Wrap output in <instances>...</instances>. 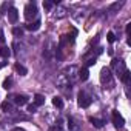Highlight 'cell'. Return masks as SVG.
<instances>
[{
    "label": "cell",
    "mask_w": 131,
    "mask_h": 131,
    "mask_svg": "<svg viewBox=\"0 0 131 131\" xmlns=\"http://www.w3.org/2000/svg\"><path fill=\"white\" fill-rule=\"evenodd\" d=\"M37 14H39V11H37V5L36 3H28L25 6V19L26 20H29V22L32 19L37 20Z\"/></svg>",
    "instance_id": "6da1fadb"
},
{
    "label": "cell",
    "mask_w": 131,
    "mask_h": 131,
    "mask_svg": "<svg viewBox=\"0 0 131 131\" xmlns=\"http://www.w3.org/2000/svg\"><path fill=\"white\" fill-rule=\"evenodd\" d=\"M100 82L105 85H113V74H111V70L110 68H103L100 71Z\"/></svg>",
    "instance_id": "7a4b0ae2"
},
{
    "label": "cell",
    "mask_w": 131,
    "mask_h": 131,
    "mask_svg": "<svg viewBox=\"0 0 131 131\" xmlns=\"http://www.w3.org/2000/svg\"><path fill=\"white\" fill-rule=\"evenodd\" d=\"M77 103H79V106H82V108H88V106L91 105V99H90L83 91H80L79 96H77Z\"/></svg>",
    "instance_id": "3957f363"
},
{
    "label": "cell",
    "mask_w": 131,
    "mask_h": 131,
    "mask_svg": "<svg viewBox=\"0 0 131 131\" xmlns=\"http://www.w3.org/2000/svg\"><path fill=\"white\" fill-rule=\"evenodd\" d=\"M113 123H114V126L117 129H122L123 128L125 120H123V117H122V114L119 111H113Z\"/></svg>",
    "instance_id": "277c9868"
},
{
    "label": "cell",
    "mask_w": 131,
    "mask_h": 131,
    "mask_svg": "<svg viewBox=\"0 0 131 131\" xmlns=\"http://www.w3.org/2000/svg\"><path fill=\"white\" fill-rule=\"evenodd\" d=\"M8 19H9L11 23H16V22H17V19H19V11H17V8L11 6V8L8 9Z\"/></svg>",
    "instance_id": "5b68a950"
},
{
    "label": "cell",
    "mask_w": 131,
    "mask_h": 131,
    "mask_svg": "<svg viewBox=\"0 0 131 131\" xmlns=\"http://www.w3.org/2000/svg\"><path fill=\"white\" fill-rule=\"evenodd\" d=\"M14 102H16L17 105H20V106H22V105H26V103H28V97H26V96H23V94H17V96L14 97Z\"/></svg>",
    "instance_id": "8992f818"
},
{
    "label": "cell",
    "mask_w": 131,
    "mask_h": 131,
    "mask_svg": "<svg viewBox=\"0 0 131 131\" xmlns=\"http://www.w3.org/2000/svg\"><path fill=\"white\" fill-rule=\"evenodd\" d=\"M25 28H26L28 31H37V29L40 28V20L37 19L36 22H32V23H29V25H26Z\"/></svg>",
    "instance_id": "52a82bcc"
},
{
    "label": "cell",
    "mask_w": 131,
    "mask_h": 131,
    "mask_svg": "<svg viewBox=\"0 0 131 131\" xmlns=\"http://www.w3.org/2000/svg\"><path fill=\"white\" fill-rule=\"evenodd\" d=\"M90 77V71H88V68H82V70H79V79L80 80H86Z\"/></svg>",
    "instance_id": "ba28073f"
},
{
    "label": "cell",
    "mask_w": 131,
    "mask_h": 131,
    "mask_svg": "<svg viewBox=\"0 0 131 131\" xmlns=\"http://www.w3.org/2000/svg\"><path fill=\"white\" fill-rule=\"evenodd\" d=\"M45 103V97L42 96V94H36L34 96V105L36 106H40V105H43Z\"/></svg>",
    "instance_id": "9c48e42d"
},
{
    "label": "cell",
    "mask_w": 131,
    "mask_h": 131,
    "mask_svg": "<svg viewBox=\"0 0 131 131\" xmlns=\"http://www.w3.org/2000/svg\"><path fill=\"white\" fill-rule=\"evenodd\" d=\"M16 71H17L20 76H26V74H28V70L23 67V65H20V63H17V65H16Z\"/></svg>",
    "instance_id": "30bf717a"
},
{
    "label": "cell",
    "mask_w": 131,
    "mask_h": 131,
    "mask_svg": "<svg viewBox=\"0 0 131 131\" xmlns=\"http://www.w3.org/2000/svg\"><path fill=\"white\" fill-rule=\"evenodd\" d=\"M0 56H2V57H5V59H8V57L11 56V49H9L8 46L0 48Z\"/></svg>",
    "instance_id": "8fae6325"
},
{
    "label": "cell",
    "mask_w": 131,
    "mask_h": 131,
    "mask_svg": "<svg viewBox=\"0 0 131 131\" xmlns=\"http://www.w3.org/2000/svg\"><path fill=\"white\" fill-rule=\"evenodd\" d=\"M129 77H131L129 71H128V70H125V71L122 73V82H123V83H129Z\"/></svg>",
    "instance_id": "7c38bea8"
},
{
    "label": "cell",
    "mask_w": 131,
    "mask_h": 131,
    "mask_svg": "<svg viewBox=\"0 0 131 131\" xmlns=\"http://www.w3.org/2000/svg\"><path fill=\"white\" fill-rule=\"evenodd\" d=\"M91 123H93V125H94L96 128H102L105 122H103L102 119H91Z\"/></svg>",
    "instance_id": "4fadbf2b"
},
{
    "label": "cell",
    "mask_w": 131,
    "mask_h": 131,
    "mask_svg": "<svg viewBox=\"0 0 131 131\" xmlns=\"http://www.w3.org/2000/svg\"><path fill=\"white\" fill-rule=\"evenodd\" d=\"M13 34H14L16 37H22V36H23V28H19V26L13 28Z\"/></svg>",
    "instance_id": "5bb4252c"
},
{
    "label": "cell",
    "mask_w": 131,
    "mask_h": 131,
    "mask_svg": "<svg viewBox=\"0 0 131 131\" xmlns=\"http://www.w3.org/2000/svg\"><path fill=\"white\" fill-rule=\"evenodd\" d=\"M52 103H54V106H57V108H63V100H62L60 97H54V99H52Z\"/></svg>",
    "instance_id": "9a60e30c"
},
{
    "label": "cell",
    "mask_w": 131,
    "mask_h": 131,
    "mask_svg": "<svg viewBox=\"0 0 131 131\" xmlns=\"http://www.w3.org/2000/svg\"><path fill=\"white\" fill-rule=\"evenodd\" d=\"M11 85H13V79H11V77L5 79V82H3V88H5V90H9Z\"/></svg>",
    "instance_id": "2e32d148"
},
{
    "label": "cell",
    "mask_w": 131,
    "mask_h": 131,
    "mask_svg": "<svg viewBox=\"0 0 131 131\" xmlns=\"http://www.w3.org/2000/svg\"><path fill=\"white\" fill-rule=\"evenodd\" d=\"M68 126H70L71 131H77V126H76V123H74L73 119H68Z\"/></svg>",
    "instance_id": "e0dca14e"
},
{
    "label": "cell",
    "mask_w": 131,
    "mask_h": 131,
    "mask_svg": "<svg viewBox=\"0 0 131 131\" xmlns=\"http://www.w3.org/2000/svg\"><path fill=\"white\" fill-rule=\"evenodd\" d=\"M106 40H108L110 43H113V42L116 40V36H114V32H111V31H110V32L106 34Z\"/></svg>",
    "instance_id": "ac0fdd59"
},
{
    "label": "cell",
    "mask_w": 131,
    "mask_h": 131,
    "mask_svg": "<svg viewBox=\"0 0 131 131\" xmlns=\"http://www.w3.org/2000/svg\"><path fill=\"white\" fill-rule=\"evenodd\" d=\"M2 110H3V111L11 110V103H9V102H3V103H2Z\"/></svg>",
    "instance_id": "d6986e66"
},
{
    "label": "cell",
    "mask_w": 131,
    "mask_h": 131,
    "mask_svg": "<svg viewBox=\"0 0 131 131\" xmlns=\"http://www.w3.org/2000/svg\"><path fill=\"white\" fill-rule=\"evenodd\" d=\"M52 5H54L52 2H43V8H45V9H48V11L52 8Z\"/></svg>",
    "instance_id": "ffe728a7"
},
{
    "label": "cell",
    "mask_w": 131,
    "mask_h": 131,
    "mask_svg": "<svg viewBox=\"0 0 131 131\" xmlns=\"http://www.w3.org/2000/svg\"><path fill=\"white\" fill-rule=\"evenodd\" d=\"M36 110H37V106H36L34 103H32V105H28V111H29V113H36Z\"/></svg>",
    "instance_id": "44dd1931"
},
{
    "label": "cell",
    "mask_w": 131,
    "mask_h": 131,
    "mask_svg": "<svg viewBox=\"0 0 131 131\" xmlns=\"http://www.w3.org/2000/svg\"><path fill=\"white\" fill-rule=\"evenodd\" d=\"M94 63H96V57H93V59H90V60L86 62V67H93Z\"/></svg>",
    "instance_id": "7402d4cb"
},
{
    "label": "cell",
    "mask_w": 131,
    "mask_h": 131,
    "mask_svg": "<svg viewBox=\"0 0 131 131\" xmlns=\"http://www.w3.org/2000/svg\"><path fill=\"white\" fill-rule=\"evenodd\" d=\"M122 5H123V3H114V5L111 6V9H117V8H120Z\"/></svg>",
    "instance_id": "603a6c76"
},
{
    "label": "cell",
    "mask_w": 131,
    "mask_h": 131,
    "mask_svg": "<svg viewBox=\"0 0 131 131\" xmlns=\"http://www.w3.org/2000/svg\"><path fill=\"white\" fill-rule=\"evenodd\" d=\"M129 31H131V23L126 25V34H129Z\"/></svg>",
    "instance_id": "cb8c5ba5"
},
{
    "label": "cell",
    "mask_w": 131,
    "mask_h": 131,
    "mask_svg": "<svg viewBox=\"0 0 131 131\" xmlns=\"http://www.w3.org/2000/svg\"><path fill=\"white\" fill-rule=\"evenodd\" d=\"M0 40L5 42V36H3V32H2V31H0Z\"/></svg>",
    "instance_id": "d4e9b609"
},
{
    "label": "cell",
    "mask_w": 131,
    "mask_h": 131,
    "mask_svg": "<svg viewBox=\"0 0 131 131\" xmlns=\"http://www.w3.org/2000/svg\"><path fill=\"white\" fill-rule=\"evenodd\" d=\"M5 65H6V62H0V68H3Z\"/></svg>",
    "instance_id": "484cf974"
},
{
    "label": "cell",
    "mask_w": 131,
    "mask_h": 131,
    "mask_svg": "<svg viewBox=\"0 0 131 131\" xmlns=\"http://www.w3.org/2000/svg\"><path fill=\"white\" fill-rule=\"evenodd\" d=\"M14 131H25V129H23V128H16Z\"/></svg>",
    "instance_id": "4316f807"
}]
</instances>
